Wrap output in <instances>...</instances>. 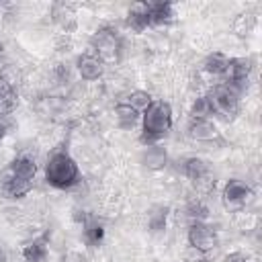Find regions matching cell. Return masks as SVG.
<instances>
[{
  "instance_id": "obj_1",
  "label": "cell",
  "mask_w": 262,
  "mask_h": 262,
  "mask_svg": "<svg viewBox=\"0 0 262 262\" xmlns=\"http://www.w3.org/2000/svg\"><path fill=\"white\" fill-rule=\"evenodd\" d=\"M45 180L53 188H72L80 180V168L68 151H55L45 164Z\"/></svg>"
},
{
  "instance_id": "obj_2",
  "label": "cell",
  "mask_w": 262,
  "mask_h": 262,
  "mask_svg": "<svg viewBox=\"0 0 262 262\" xmlns=\"http://www.w3.org/2000/svg\"><path fill=\"white\" fill-rule=\"evenodd\" d=\"M172 127V108L164 100H154L143 111V131L139 141L154 145L160 137H164Z\"/></svg>"
},
{
  "instance_id": "obj_3",
  "label": "cell",
  "mask_w": 262,
  "mask_h": 262,
  "mask_svg": "<svg viewBox=\"0 0 262 262\" xmlns=\"http://www.w3.org/2000/svg\"><path fill=\"white\" fill-rule=\"evenodd\" d=\"M90 45H92V51L94 55L104 63V61H119L121 57V49H123V43H121V37L117 35V31L113 29H98L94 33V37L90 39Z\"/></svg>"
},
{
  "instance_id": "obj_4",
  "label": "cell",
  "mask_w": 262,
  "mask_h": 262,
  "mask_svg": "<svg viewBox=\"0 0 262 262\" xmlns=\"http://www.w3.org/2000/svg\"><path fill=\"white\" fill-rule=\"evenodd\" d=\"M207 96L213 104V113L233 117L239 111V92L229 84H217Z\"/></svg>"
},
{
  "instance_id": "obj_5",
  "label": "cell",
  "mask_w": 262,
  "mask_h": 262,
  "mask_svg": "<svg viewBox=\"0 0 262 262\" xmlns=\"http://www.w3.org/2000/svg\"><path fill=\"white\" fill-rule=\"evenodd\" d=\"M188 246L201 252H211L217 246V233L205 221H192L188 227Z\"/></svg>"
},
{
  "instance_id": "obj_6",
  "label": "cell",
  "mask_w": 262,
  "mask_h": 262,
  "mask_svg": "<svg viewBox=\"0 0 262 262\" xmlns=\"http://www.w3.org/2000/svg\"><path fill=\"white\" fill-rule=\"evenodd\" d=\"M188 137L194 139V141H203V143L221 141L219 129L209 119H190V123H188Z\"/></svg>"
},
{
  "instance_id": "obj_7",
  "label": "cell",
  "mask_w": 262,
  "mask_h": 262,
  "mask_svg": "<svg viewBox=\"0 0 262 262\" xmlns=\"http://www.w3.org/2000/svg\"><path fill=\"white\" fill-rule=\"evenodd\" d=\"M252 199V188L244 180H229L223 188V203L227 207H242Z\"/></svg>"
},
{
  "instance_id": "obj_8",
  "label": "cell",
  "mask_w": 262,
  "mask_h": 262,
  "mask_svg": "<svg viewBox=\"0 0 262 262\" xmlns=\"http://www.w3.org/2000/svg\"><path fill=\"white\" fill-rule=\"evenodd\" d=\"M33 188V180H20V178H14L8 170L6 174L2 176L0 180V192L6 196V199H23L25 194H29Z\"/></svg>"
},
{
  "instance_id": "obj_9",
  "label": "cell",
  "mask_w": 262,
  "mask_h": 262,
  "mask_svg": "<svg viewBox=\"0 0 262 262\" xmlns=\"http://www.w3.org/2000/svg\"><path fill=\"white\" fill-rule=\"evenodd\" d=\"M78 74L84 80H98L104 74V63L94 53H84L78 57Z\"/></svg>"
},
{
  "instance_id": "obj_10",
  "label": "cell",
  "mask_w": 262,
  "mask_h": 262,
  "mask_svg": "<svg viewBox=\"0 0 262 262\" xmlns=\"http://www.w3.org/2000/svg\"><path fill=\"white\" fill-rule=\"evenodd\" d=\"M141 164L147 170H162L168 164V151L158 143L145 145V149L141 151Z\"/></svg>"
},
{
  "instance_id": "obj_11",
  "label": "cell",
  "mask_w": 262,
  "mask_h": 262,
  "mask_svg": "<svg viewBox=\"0 0 262 262\" xmlns=\"http://www.w3.org/2000/svg\"><path fill=\"white\" fill-rule=\"evenodd\" d=\"M127 27L135 33H143L149 25V16H147V2H137L129 8L127 12Z\"/></svg>"
},
{
  "instance_id": "obj_12",
  "label": "cell",
  "mask_w": 262,
  "mask_h": 262,
  "mask_svg": "<svg viewBox=\"0 0 262 262\" xmlns=\"http://www.w3.org/2000/svg\"><path fill=\"white\" fill-rule=\"evenodd\" d=\"M49 248H47V237H37L33 242H27L23 246V258L25 262H47Z\"/></svg>"
},
{
  "instance_id": "obj_13",
  "label": "cell",
  "mask_w": 262,
  "mask_h": 262,
  "mask_svg": "<svg viewBox=\"0 0 262 262\" xmlns=\"http://www.w3.org/2000/svg\"><path fill=\"white\" fill-rule=\"evenodd\" d=\"M8 172L14 176V178H20V180H33L35 174H37V164L33 158H27V156H18L10 162L8 166Z\"/></svg>"
},
{
  "instance_id": "obj_14",
  "label": "cell",
  "mask_w": 262,
  "mask_h": 262,
  "mask_svg": "<svg viewBox=\"0 0 262 262\" xmlns=\"http://www.w3.org/2000/svg\"><path fill=\"white\" fill-rule=\"evenodd\" d=\"M180 170H182V174H184L186 178H190V180H194V182H203V180H207V176H209V166H207V162L201 160V158H194V156L182 160Z\"/></svg>"
},
{
  "instance_id": "obj_15",
  "label": "cell",
  "mask_w": 262,
  "mask_h": 262,
  "mask_svg": "<svg viewBox=\"0 0 262 262\" xmlns=\"http://www.w3.org/2000/svg\"><path fill=\"white\" fill-rule=\"evenodd\" d=\"M149 25H168L174 18V8L170 2H147Z\"/></svg>"
},
{
  "instance_id": "obj_16",
  "label": "cell",
  "mask_w": 262,
  "mask_h": 262,
  "mask_svg": "<svg viewBox=\"0 0 262 262\" xmlns=\"http://www.w3.org/2000/svg\"><path fill=\"white\" fill-rule=\"evenodd\" d=\"M139 111H135L131 104H127V102H119L117 106H115V119H117V123H119V127H123V129H133L137 123H139Z\"/></svg>"
},
{
  "instance_id": "obj_17",
  "label": "cell",
  "mask_w": 262,
  "mask_h": 262,
  "mask_svg": "<svg viewBox=\"0 0 262 262\" xmlns=\"http://www.w3.org/2000/svg\"><path fill=\"white\" fill-rule=\"evenodd\" d=\"M227 63H229V57H227L225 53H221V51H215V53H209V55L205 57L203 68H205L207 74L223 78V76H225V70H227Z\"/></svg>"
},
{
  "instance_id": "obj_18",
  "label": "cell",
  "mask_w": 262,
  "mask_h": 262,
  "mask_svg": "<svg viewBox=\"0 0 262 262\" xmlns=\"http://www.w3.org/2000/svg\"><path fill=\"white\" fill-rule=\"evenodd\" d=\"M166 219H168V207L166 205H154L147 213V229L154 233H160L166 229Z\"/></svg>"
},
{
  "instance_id": "obj_19",
  "label": "cell",
  "mask_w": 262,
  "mask_h": 262,
  "mask_svg": "<svg viewBox=\"0 0 262 262\" xmlns=\"http://www.w3.org/2000/svg\"><path fill=\"white\" fill-rule=\"evenodd\" d=\"M53 18L57 25H61L66 31H72L76 25V12L68 4H55L53 6Z\"/></svg>"
},
{
  "instance_id": "obj_20",
  "label": "cell",
  "mask_w": 262,
  "mask_h": 262,
  "mask_svg": "<svg viewBox=\"0 0 262 262\" xmlns=\"http://www.w3.org/2000/svg\"><path fill=\"white\" fill-rule=\"evenodd\" d=\"M82 233H84V242L88 246H92V248L100 246L102 239H104V227L100 223H96V221H86Z\"/></svg>"
},
{
  "instance_id": "obj_21",
  "label": "cell",
  "mask_w": 262,
  "mask_h": 262,
  "mask_svg": "<svg viewBox=\"0 0 262 262\" xmlns=\"http://www.w3.org/2000/svg\"><path fill=\"white\" fill-rule=\"evenodd\" d=\"M254 25H256L254 14H252V12H242V14H237V18L233 20V31H235L239 37H246V35H250V31L254 29Z\"/></svg>"
},
{
  "instance_id": "obj_22",
  "label": "cell",
  "mask_w": 262,
  "mask_h": 262,
  "mask_svg": "<svg viewBox=\"0 0 262 262\" xmlns=\"http://www.w3.org/2000/svg\"><path fill=\"white\" fill-rule=\"evenodd\" d=\"M190 115H192V119H207L209 115H213V104H211L209 96H199L192 102Z\"/></svg>"
},
{
  "instance_id": "obj_23",
  "label": "cell",
  "mask_w": 262,
  "mask_h": 262,
  "mask_svg": "<svg viewBox=\"0 0 262 262\" xmlns=\"http://www.w3.org/2000/svg\"><path fill=\"white\" fill-rule=\"evenodd\" d=\"M154 102V98H151V94L149 92H145V90H135V92H131L129 94V100H127V104H131L135 111H145L149 104Z\"/></svg>"
},
{
  "instance_id": "obj_24",
  "label": "cell",
  "mask_w": 262,
  "mask_h": 262,
  "mask_svg": "<svg viewBox=\"0 0 262 262\" xmlns=\"http://www.w3.org/2000/svg\"><path fill=\"white\" fill-rule=\"evenodd\" d=\"M186 215H188L192 221H203V219L209 215V209H207V205H205L203 201L192 199V201L186 205Z\"/></svg>"
},
{
  "instance_id": "obj_25",
  "label": "cell",
  "mask_w": 262,
  "mask_h": 262,
  "mask_svg": "<svg viewBox=\"0 0 262 262\" xmlns=\"http://www.w3.org/2000/svg\"><path fill=\"white\" fill-rule=\"evenodd\" d=\"M16 106H18V96H16V92H12L10 96H6L0 102V115H12Z\"/></svg>"
},
{
  "instance_id": "obj_26",
  "label": "cell",
  "mask_w": 262,
  "mask_h": 262,
  "mask_svg": "<svg viewBox=\"0 0 262 262\" xmlns=\"http://www.w3.org/2000/svg\"><path fill=\"white\" fill-rule=\"evenodd\" d=\"M12 127H14L12 115H0V141L12 131Z\"/></svg>"
},
{
  "instance_id": "obj_27",
  "label": "cell",
  "mask_w": 262,
  "mask_h": 262,
  "mask_svg": "<svg viewBox=\"0 0 262 262\" xmlns=\"http://www.w3.org/2000/svg\"><path fill=\"white\" fill-rule=\"evenodd\" d=\"M59 262H86V256L82 252H78V250H68V252L61 254Z\"/></svg>"
},
{
  "instance_id": "obj_28",
  "label": "cell",
  "mask_w": 262,
  "mask_h": 262,
  "mask_svg": "<svg viewBox=\"0 0 262 262\" xmlns=\"http://www.w3.org/2000/svg\"><path fill=\"white\" fill-rule=\"evenodd\" d=\"M14 90H12V84H10V80L6 78V76H0V102L6 98V96H10Z\"/></svg>"
},
{
  "instance_id": "obj_29",
  "label": "cell",
  "mask_w": 262,
  "mask_h": 262,
  "mask_svg": "<svg viewBox=\"0 0 262 262\" xmlns=\"http://www.w3.org/2000/svg\"><path fill=\"white\" fill-rule=\"evenodd\" d=\"M186 260H188V262H205V260H207V252L188 248V250H186Z\"/></svg>"
},
{
  "instance_id": "obj_30",
  "label": "cell",
  "mask_w": 262,
  "mask_h": 262,
  "mask_svg": "<svg viewBox=\"0 0 262 262\" xmlns=\"http://www.w3.org/2000/svg\"><path fill=\"white\" fill-rule=\"evenodd\" d=\"M223 262H246V256L242 252H231L223 258Z\"/></svg>"
},
{
  "instance_id": "obj_31",
  "label": "cell",
  "mask_w": 262,
  "mask_h": 262,
  "mask_svg": "<svg viewBox=\"0 0 262 262\" xmlns=\"http://www.w3.org/2000/svg\"><path fill=\"white\" fill-rule=\"evenodd\" d=\"M0 262H6V252L0 248Z\"/></svg>"
},
{
  "instance_id": "obj_32",
  "label": "cell",
  "mask_w": 262,
  "mask_h": 262,
  "mask_svg": "<svg viewBox=\"0 0 262 262\" xmlns=\"http://www.w3.org/2000/svg\"><path fill=\"white\" fill-rule=\"evenodd\" d=\"M0 49H2V43H0Z\"/></svg>"
}]
</instances>
